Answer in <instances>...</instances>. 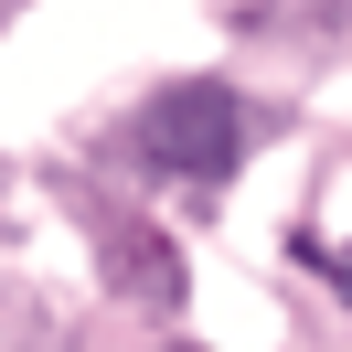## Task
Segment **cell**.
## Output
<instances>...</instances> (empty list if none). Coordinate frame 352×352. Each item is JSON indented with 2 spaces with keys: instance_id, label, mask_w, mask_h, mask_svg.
<instances>
[{
  "instance_id": "6da1fadb",
  "label": "cell",
  "mask_w": 352,
  "mask_h": 352,
  "mask_svg": "<svg viewBox=\"0 0 352 352\" xmlns=\"http://www.w3.org/2000/svg\"><path fill=\"white\" fill-rule=\"evenodd\" d=\"M139 150H150L160 171H182V182H224V171H235V150H245V107H235V86H214V75L160 86L150 118H139Z\"/></svg>"
}]
</instances>
